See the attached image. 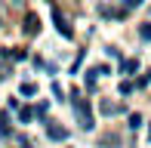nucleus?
Returning a JSON list of instances; mask_svg holds the SVG:
<instances>
[{"mask_svg":"<svg viewBox=\"0 0 151 148\" xmlns=\"http://www.w3.org/2000/svg\"><path fill=\"white\" fill-rule=\"evenodd\" d=\"M74 111L80 114V126H83V130H90V126H93V114H90V105H86L83 99H74Z\"/></svg>","mask_w":151,"mask_h":148,"instance_id":"1","label":"nucleus"},{"mask_svg":"<svg viewBox=\"0 0 151 148\" xmlns=\"http://www.w3.org/2000/svg\"><path fill=\"white\" fill-rule=\"evenodd\" d=\"M52 19H56V28H59V34L62 37H71V28H68V25H65V19H62V12H59V6H52Z\"/></svg>","mask_w":151,"mask_h":148,"instance_id":"2","label":"nucleus"},{"mask_svg":"<svg viewBox=\"0 0 151 148\" xmlns=\"http://www.w3.org/2000/svg\"><path fill=\"white\" fill-rule=\"evenodd\" d=\"M46 136H50V139H56V142H62V139H65L68 133L62 130V126H56V124H50V126H46Z\"/></svg>","mask_w":151,"mask_h":148,"instance_id":"3","label":"nucleus"},{"mask_svg":"<svg viewBox=\"0 0 151 148\" xmlns=\"http://www.w3.org/2000/svg\"><path fill=\"white\" fill-rule=\"evenodd\" d=\"M25 22H28V25H25V31H28V37H34V34H37V16H34V12H28V16H25Z\"/></svg>","mask_w":151,"mask_h":148,"instance_id":"4","label":"nucleus"},{"mask_svg":"<svg viewBox=\"0 0 151 148\" xmlns=\"http://www.w3.org/2000/svg\"><path fill=\"white\" fill-rule=\"evenodd\" d=\"M34 93H37L34 83H22V96H34Z\"/></svg>","mask_w":151,"mask_h":148,"instance_id":"5","label":"nucleus"},{"mask_svg":"<svg viewBox=\"0 0 151 148\" xmlns=\"http://www.w3.org/2000/svg\"><path fill=\"white\" fill-rule=\"evenodd\" d=\"M142 124V117H139V114H129V126H133V130H136V126H139Z\"/></svg>","mask_w":151,"mask_h":148,"instance_id":"6","label":"nucleus"},{"mask_svg":"<svg viewBox=\"0 0 151 148\" xmlns=\"http://www.w3.org/2000/svg\"><path fill=\"white\" fill-rule=\"evenodd\" d=\"M139 34L145 37V40H151V25H142V31H139Z\"/></svg>","mask_w":151,"mask_h":148,"instance_id":"7","label":"nucleus"}]
</instances>
